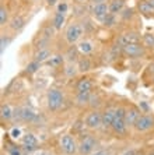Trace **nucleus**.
<instances>
[{
  "label": "nucleus",
  "instance_id": "bb28decb",
  "mask_svg": "<svg viewBox=\"0 0 154 155\" xmlns=\"http://www.w3.org/2000/svg\"><path fill=\"white\" fill-rule=\"evenodd\" d=\"M91 69V64H90V60L87 58L81 59V60L79 61V70L80 71H87V70Z\"/></svg>",
  "mask_w": 154,
  "mask_h": 155
},
{
  "label": "nucleus",
  "instance_id": "f3484780",
  "mask_svg": "<svg viewBox=\"0 0 154 155\" xmlns=\"http://www.w3.org/2000/svg\"><path fill=\"white\" fill-rule=\"evenodd\" d=\"M77 51L83 54H90L94 51V45H93L91 41H87V39L80 41L79 45H77Z\"/></svg>",
  "mask_w": 154,
  "mask_h": 155
},
{
  "label": "nucleus",
  "instance_id": "423d86ee",
  "mask_svg": "<svg viewBox=\"0 0 154 155\" xmlns=\"http://www.w3.org/2000/svg\"><path fill=\"white\" fill-rule=\"evenodd\" d=\"M84 123H86V126L88 129H100L102 126V113L97 112V110H93V112H90L88 115L86 116V119H84Z\"/></svg>",
  "mask_w": 154,
  "mask_h": 155
},
{
  "label": "nucleus",
  "instance_id": "a878e982",
  "mask_svg": "<svg viewBox=\"0 0 154 155\" xmlns=\"http://www.w3.org/2000/svg\"><path fill=\"white\" fill-rule=\"evenodd\" d=\"M77 69H79V66H74L73 63H69V64L66 66V69H65L66 76H67V77L76 76V73H77Z\"/></svg>",
  "mask_w": 154,
  "mask_h": 155
},
{
  "label": "nucleus",
  "instance_id": "e433bc0d",
  "mask_svg": "<svg viewBox=\"0 0 154 155\" xmlns=\"http://www.w3.org/2000/svg\"><path fill=\"white\" fill-rule=\"evenodd\" d=\"M122 155H137V152L135 151V150H128V151L123 152Z\"/></svg>",
  "mask_w": 154,
  "mask_h": 155
},
{
  "label": "nucleus",
  "instance_id": "39448f33",
  "mask_svg": "<svg viewBox=\"0 0 154 155\" xmlns=\"http://www.w3.org/2000/svg\"><path fill=\"white\" fill-rule=\"evenodd\" d=\"M133 127H135L137 131H140V133L149 131L150 129L154 127V117L150 116V115H140L139 119L136 120V123H135V126Z\"/></svg>",
  "mask_w": 154,
  "mask_h": 155
},
{
  "label": "nucleus",
  "instance_id": "f704fd0d",
  "mask_svg": "<svg viewBox=\"0 0 154 155\" xmlns=\"http://www.w3.org/2000/svg\"><path fill=\"white\" fill-rule=\"evenodd\" d=\"M91 155H109V152L105 150H98V151H94Z\"/></svg>",
  "mask_w": 154,
  "mask_h": 155
},
{
  "label": "nucleus",
  "instance_id": "9d476101",
  "mask_svg": "<svg viewBox=\"0 0 154 155\" xmlns=\"http://www.w3.org/2000/svg\"><path fill=\"white\" fill-rule=\"evenodd\" d=\"M118 43L121 46L132 45V43H140V35L136 32H125L119 36Z\"/></svg>",
  "mask_w": 154,
  "mask_h": 155
},
{
  "label": "nucleus",
  "instance_id": "0eeeda50",
  "mask_svg": "<svg viewBox=\"0 0 154 155\" xmlns=\"http://www.w3.org/2000/svg\"><path fill=\"white\" fill-rule=\"evenodd\" d=\"M91 13L97 20L100 21H104V18L109 14V3L107 2H102V3H95L93 4V8H91Z\"/></svg>",
  "mask_w": 154,
  "mask_h": 155
},
{
  "label": "nucleus",
  "instance_id": "c756f323",
  "mask_svg": "<svg viewBox=\"0 0 154 155\" xmlns=\"http://www.w3.org/2000/svg\"><path fill=\"white\" fill-rule=\"evenodd\" d=\"M39 66H41L39 61H36V60L31 61V63H29V64L27 66V73H35L36 70L39 69Z\"/></svg>",
  "mask_w": 154,
  "mask_h": 155
},
{
  "label": "nucleus",
  "instance_id": "6ab92c4d",
  "mask_svg": "<svg viewBox=\"0 0 154 155\" xmlns=\"http://www.w3.org/2000/svg\"><path fill=\"white\" fill-rule=\"evenodd\" d=\"M115 120V109H107L102 113V126L111 127Z\"/></svg>",
  "mask_w": 154,
  "mask_h": 155
},
{
  "label": "nucleus",
  "instance_id": "aec40b11",
  "mask_svg": "<svg viewBox=\"0 0 154 155\" xmlns=\"http://www.w3.org/2000/svg\"><path fill=\"white\" fill-rule=\"evenodd\" d=\"M50 51L48 49V48H42V49H38V52L35 53V56H34V60L39 61V63H43V61H48L50 59Z\"/></svg>",
  "mask_w": 154,
  "mask_h": 155
},
{
  "label": "nucleus",
  "instance_id": "ea45409f",
  "mask_svg": "<svg viewBox=\"0 0 154 155\" xmlns=\"http://www.w3.org/2000/svg\"><path fill=\"white\" fill-rule=\"evenodd\" d=\"M149 71H150L151 74H154V63H151V64L149 66Z\"/></svg>",
  "mask_w": 154,
  "mask_h": 155
},
{
  "label": "nucleus",
  "instance_id": "a19ab883",
  "mask_svg": "<svg viewBox=\"0 0 154 155\" xmlns=\"http://www.w3.org/2000/svg\"><path fill=\"white\" fill-rule=\"evenodd\" d=\"M149 2H150V3H151V4H153V6H154V0H149Z\"/></svg>",
  "mask_w": 154,
  "mask_h": 155
},
{
  "label": "nucleus",
  "instance_id": "4468645a",
  "mask_svg": "<svg viewBox=\"0 0 154 155\" xmlns=\"http://www.w3.org/2000/svg\"><path fill=\"white\" fill-rule=\"evenodd\" d=\"M139 110L135 108H130V109H126V115H125V122L128 126H135L136 120L139 119Z\"/></svg>",
  "mask_w": 154,
  "mask_h": 155
},
{
  "label": "nucleus",
  "instance_id": "79ce46f5",
  "mask_svg": "<svg viewBox=\"0 0 154 155\" xmlns=\"http://www.w3.org/2000/svg\"><path fill=\"white\" fill-rule=\"evenodd\" d=\"M79 2H86V0H79Z\"/></svg>",
  "mask_w": 154,
  "mask_h": 155
},
{
  "label": "nucleus",
  "instance_id": "58836bf2",
  "mask_svg": "<svg viewBox=\"0 0 154 155\" xmlns=\"http://www.w3.org/2000/svg\"><path fill=\"white\" fill-rule=\"evenodd\" d=\"M36 155H53V154L49 152V151H38L36 152Z\"/></svg>",
  "mask_w": 154,
  "mask_h": 155
},
{
  "label": "nucleus",
  "instance_id": "ddd939ff",
  "mask_svg": "<svg viewBox=\"0 0 154 155\" xmlns=\"http://www.w3.org/2000/svg\"><path fill=\"white\" fill-rule=\"evenodd\" d=\"M76 90H77V94L91 92V90H93V81H91L90 78H81L79 83H77Z\"/></svg>",
  "mask_w": 154,
  "mask_h": 155
},
{
  "label": "nucleus",
  "instance_id": "412c9836",
  "mask_svg": "<svg viewBox=\"0 0 154 155\" xmlns=\"http://www.w3.org/2000/svg\"><path fill=\"white\" fill-rule=\"evenodd\" d=\"M25 25V20L22 15H15V17L11 18L10 21V28L13 29V31H20V29H22Z\"/></svg>",
  "mask_w": 154,
  "mask_h": 155
},
{
  "label": "nucleus",
  "instance_id": "2f4dec72",
  "mask_svg": "<svg viewBox=\"0 0 154 155\" xmlns=\"http://www.w3.org/2000/svg\"><path fill=\"white\" fill-rule=\"evenodd\" d=\"M9 42H10V39H9V38H6L4 35H2V38H0V51H2V53H3L4 49L7 48Z\"/></svg>",
  "mask_w": 154,
  "mask_h": 155
},
{
  "label": "nucleus",
  "instance_id": "7ed1b4c3",
  "mask_svg": "<svg viewBox=\"0 0 154 155\" xmlns=\"http://www.w3.org/2000/svg\"><path fill=\"white\" fill-rule=\"evenodd\" d=\"M125 115H126V109L125 108H118L115 109V120L114 123H112V129H114L115 133H125L126 131V127H128V124H126L125 122Z\"/></svg>",
  "mask_w": 154,
  "mask_h": 155
},
{
  "label": "nucleus",
  "instance_id": "b1692460",
  "mask_svg": "<svg viewBox=\"0 0 154 155\" xmlns=\"http://www.w3.org/2000/svg\"><path fill=\"white\" fill-rule=\"evenodd\" d=\"M7 21H9V11L4 6H2V7H0V25L2 27L6 25Z\"/></svg>",
  "mask_w": 154,
  "mask_h": 155
},
{
  "label": "nucleus",
  "instance_id": "f257e3e1",
  "mask_svg": "<svg viewBox=\"0 0 154 155\" xmlns=\"http://www.w3.org/2000/svg\"><path fill=\"white\" fill-rule=\"evenodd\" d=\"M84 35V28L80 22H72V24H69L67 28L65 31V39L69 45H74V43L80 42Z\"/></svg>",
  "mask_w": 154,
  "mask_h": 155
},
{
  "label": "nucleus",
  "instance_id": "f03ea898",
  "mask_svg": "<svg viewBox=\"0 0 154 155\" xmlns=\"http://www.w3.org/2000/svg\"><path fill=\"white\" fill-rule=\"evenodd\" d=\"M46 101H48V108H49L50 110H57V109L62 108V105L65 102V97H63L60 90L52 88V90L48 91Z\"/></svg>",
  "mask_w": 154,
  "mask_h": 155
},
{
  "label": "nucleus",
  "instance_id": "2eb2a0df",
  "mask_svg": "<svg viewBox=\"0 0 154 155\" xmlns=\"http://www.w3.org/2000/svg\"><path fill=\"white\" fill-rule=\"evenodd\" d=\"M137 8H139V11L144 15H153L154 14V6L149 2V0H142V2L137 4Z\"/></svg>",
  "mask_w": 154,
  "mask_h": 155
},
{
  "label": "nucleus",
  "instance_id": "dca6fc26",
  "mask_svg": "<svg viewBox=\"0 0 154 155\" xmlns=\"http://www.w3.org/2000/svg\"><path fill=\"white\" fill-rule=\"evenodd\" d=\"M66 22V14L65 13H55L53 15V20H52V27H53L56 31H59V29H62V27L65 25Z\"/></svg>",
  "mask_w": 154,
  "mask_h": 155
},
{
  "label": "nucleus",
  "instance_id": "393cba45",
  "mask_svg": "<svg viewBox=\"0 0 154 155\" xmlns=\"http://www.w3.org/2000/svg\"><path fill=\"white\" fill-rule=\"evenodd\" d=\"M91 98V92H84V94H77V104L80 105H86L90 102Z\"/></svg>",
  "mask_w": 154,
  "mask_h": 155
},
{
  "label": "nucleus",
  "instance_id": "a211bd4d",
  "mask_svg": "<svg viewBox=\"0 0 154 155\" xmlns=\"http://www.w3.org/2000/svg\"><path fill=\"white\" fill-rule=\"evenodd\" d=\"M125 7V0H111L109 2V13L111 14H119Z\"/></svg>",
  "mask_w": 154,
  "mask_h": 155
},
{
  "label": "nucleus",
  "instance_id": "20e7f679",
  "mask_svg": "<svg viewBox=\"0 0 154 155\" xmlns=\"http://www.w3.org/2000/svg\"><path fill=\"white\" fill-rule=\"evenodd\" d=\"M60 148L63 150V152L67 155H73L77 150H79V145H77V143H76L74 137L73 136H70V134H63L60 137Z\"/></svg>",
  "mask_w": 154,
  "mask_h": 155
},
{
  "label": "nucleus",
  "instance_id": "5701e85b",
  "mask_svg": "<svg viewBox=\"0 0 154 155\" xmlns=\"http://www.w3.org/2000/svg\"><path fill=\"white\" fill-rule=\"evenodd\" d=\"M13 117V109L10 105H2V119L10 120Z\"/></svg>",
  "mask_w": 154,
  "mask_h": 155
},
{
  "label": "nucleus",
  "instance_id": "4c0bfd02",
  "mask_svg": "<svg viewBox=\"0 0 154 155\" xmlns=\"http://www.w3.org/2000/svg\"><path fill=\"white\" fill-rule=\"evenodd\" d=\"M46 3L49 4V6H56V4L59 3V0H46Z\"/></svg>",
  "mask_w": 154,
  "mask_h": 155
},
{
  "label": "nucleus",
  "instance_id": "473e14b6",
  "mask_svg": "<svg viewBox=\"0 0 154 155\" xmlns=\"http://www.w3.org/2000/svg\"><path fill=\"white\" fill-rule=\"evenodd\" d=\"M10 136H11L13 138H20V137H21V130L18 129V127H14V129H11Z\"/></svg>",
  "mask_w": 154,
  "mask_h": 155
},
{
  "label": "nucleus",
  "instance_id": "cd10ccee",
  "mask_svg": "<svg viewBox=\"0 0 154 155\" xmlns=\"http://www.w3.org/2000/svg\"><path fill=\"white\" fill-rule=\"evenodd\" d=\"M143 42L146 46L154 48V35L153 34H144L143 35Z\"/></svg>",
  "mask_w": 154,
  "mask_h": 155
},
{
  "label": "nucleus",
  "instance_id": "72a5a7b5",
  "mask_svg": "<svg viewBox=\"0 0 154 155\" xmlns=\"http://www.w3.org/2000/svg\"><path fill=\"white\" fill-rule=\"evenodd\" d=\"M9 155H22V152L18 147H10L9 148Z\"/></svg>",
  "mask_w": 154,
  "mask_h": 155
},
{
  "label": "nucleus",
  "instance_id": "c9c22d12",
  "mask_svg": "<svg viewBox=\"0 0 154 155\" xmlns=\"http://www.w3.org/2000/svg\"><path fill=\"white\" fill-rule=\"evenodd\" d=\"M140 108L143 109L144 112H149V106H147L146 102H140Z\"/></svg>",
  "mask_w": 154,
  "mask_h": 155
},
{
  "label": "nucleus",
  "instance_id": "f8f14e48",
  "mask_svg": "<svg viewBox=\"0 0 154 155\" xmlns=\"http://www.w3.org/2000/svg\"><path fill=\"white\" fill-rule=\"evenodd\" d=\"M18 113H20V117H21L22 120H25V122H35V120H38V113L29 108L20 109Z\"/></svg>",
  "mask_w": 154,
  "mask_h": 155
},
{
  "label": "nucleus",
  "instance_id": "4be33fe9",
  "mask_svg": "<svg viewBox=\"0 0 154 155\" xmlns=\"http://www.w3.org/2000/svg\"><path fill=\"white\" fill-rule=\"evenodd\" d=\"M63 58L62 54H55V56H50V59L46 61L50 67H59V66L63 64Z\"/></svg>",
  "mask_w": 154,
  "mask_h": 155
},
{
  "label": "nucleus",
  "instance_id": "1a4fd4ad",
  "mask_svg": "<svg viewBox=\"0 0 154 155\" xmlns=\"http://www.w3.org/2000/svg\"><path fill=\"white\" fill-rule=\"evenodd\" d=\"M95 145H97V143H95V140L93 137H86L80 143L79 151L81 155H91L94 152V150H95Z\"/></svg>",
  "mask_w": 154,
  "mask_h": 155
},
{
  "label": "nucleus",
  "instance_id": "6e6552de",
  "mask_svg": "<svg viewBox=\"0 0 154 155\" xmlns=\"http://www.w3.org/2000/svg\"><path fill=\"white\" fill-rule=\"evenodd\" d=\"M122 52L129 58H142L144 54V48L140 43H132V45L122 46Z\"/></svg>",
  "mask_w": 154,
  "mask_h": 155
},
{
  "label": "nucleus",
  "instance_id": "9b49d317",
  "mask_svg": "<svg viewBox=\"0 0 154 155\" xmlns=\"http://www.w3.org/2000/svg\"><path fill=\"white\" fill-rule=\"evenodd\" d=\"M21 143H22V147H24L27 151H35L36 147H38V140H36V137L33 133L24 134Z\"/></svg>",
  "mask_w": 154,
  "mask_h": 155
},
{
  "label": "nucleus",
  "instance_id": "c85d7f7f",
  "mask_svg": "<svg viewBox=\"0 0 154 155\" xmlns=\"http://www.w3.org/2000/svg\"><path fill=\"white\" fill-rule=\"evenodd\" d=\"M67 10H69V4H67V2H65V0H62V2H59V3L56 4V11L57 13H67Z\"/></svg>",
  "mask_w": 154,
  "mask_h": 155
},
{
  "label": "nucleus",
  "instance_id": "7c9ffc66",
  "mask_svg": "<svg viewBox=\"0 0 154 155\" xmlns=\"http://www.w3.org/2000/svg\"><path fill=\"white\" fill-rule=\"evenodd\" d=\"M115 17H116L115 14H111V13H109V14L104 18V21H102L104 22V25L105 27H112L115 24Z\"/></svg>",
  "mask_w": 154,
  "mask_h": 155
}]
</instances>
